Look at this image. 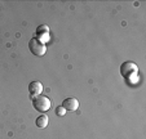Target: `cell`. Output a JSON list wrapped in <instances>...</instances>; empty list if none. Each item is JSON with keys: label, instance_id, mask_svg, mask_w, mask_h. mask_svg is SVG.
I'll return each instance as SVG.
<instances>
[{"label": "cell", "instance_id": "obj_6", "mask_svg": "<svg viewBox=\"0 0 146 139\" xmlns=\"http://www.w3.org/2000/svg\"><path fill=\"white\" fill-rule=\"evenodd\" d=\"M62 107L66 111H76L79 108V101L76 98H66L62 102Z\"/></svg>", "mask_w": 146, "mask_h": 139}, {"label": "cell", "instance_id": "obj_1", "mask_svg": "<svg viewBox=\"0 0 146 139\" xmlns=\"http://www.w3.org/2000/svg\"><path fill=\"white\" fill-rule=\"evenodd\" d=\"M29 49L33 53L35 57H43V55L47 53V46L44 43H41L40 40H38L36 38L31 39L29 41Z\"/></svg>", "mask_w": 146, "mask_h": 139}, {"label": "cell", "instance_id": "obj_4", "mask_svg": "<svg viewBox=\"0 0 146 139\" xmlns=\"http://www.w3.org/2000/svg\"><path fill=\"white\" fill-rule=\"evenodd\" d=\"M36 36H38V40H40L41 43H44L45 41L49 40V27H48L47 25H40L38 26V28H36Z\"/></svg>", "mask_w": 146, "mask_h": 139}, {"label": "cell", "instance_id": "obj_2", "mask_svg": "<svg viewBox=\"0 0 146 139\" xmlns=\"http://www.w3.org/2000/svg\"><path fill=\"white\" fill-rule=\"evenodd\" d=\"M33 106L36 111L43 113V112H47L50 108V101L49 98H47L44 96H38L33 99Z\"/></svg>", "mask_w": 146, "mask_h": 139}, {"label": "cell", "instance_id": "obj_7", "mask_svg": "<svg viewBox=\"0 0 146 139\" xmlns=\"http://www.w3.org/2000/svg\"><path fill=\"white\" fill-rule=\"evenodd\" d=\"M36 126L40 129H45L48 126V116L47 115H41V116H39L38 119H36L35 121Z\"/></svg>", "mask_w": 146, "mask_h": 139}, {"label": "cell", "instance_id": "obj_8", "mask_svg": "<svg viewBox=\"0 0 146 139\" xmlns=\"http://www.w3.org/2000/svg\"><path fill=\"white\" fill-rule=\"evenodd\" d=\"M65 113H66V109H65L62 106H58L57 108H56V115H57V116H61V117H62V116H65Z\"/></svg>", "mask_w": 146, "mask_h": 139}, {"label": "cell", "instance_id": "obj_5", "mask_svg": "<svg viewBox=\"0 0 146 139\" xmlns=\"http://www.w3.org/2000/svg\"><path fill=\"white\" fill-rule=\"evenodd\" d=\"M29 92H30L31 98H35V97L40 96V93L43 92V84L40 81H33L29 85Z\"/></svg>", "mask_w": 146, "mask_h": 139}, {"label": "cell", "instance_id": "obj_3", "mask_svg": "<svg viewBox=\"0 0 146 139\" xmlns=\"http://www.w3.org/2000/svg\"><path fill=\"white\" fill-rule=\"evenodd\" d=\"M137 72H138V67H137V65L133 62H124L123 65L120 66V74L123 77L129 79V77L136 76Z\"/></svg>", "mask_w": 146, "mask_h": 139}]
</instances>
